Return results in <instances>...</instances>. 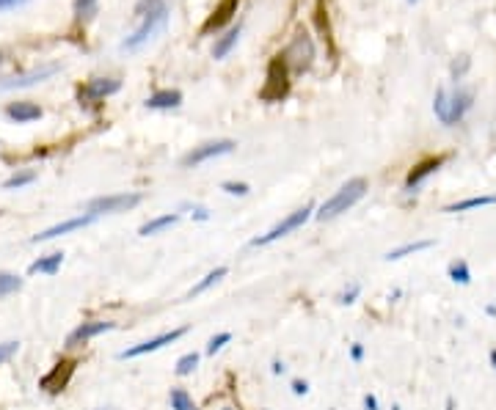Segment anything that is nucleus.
Returning a JSON list of instances; mask_svg holds the SVG:
<instances>
[{
	"instance_id": "obj_11",
	"label": "nucleus",
	"mask_w": 496,
	"mask_h": 410,
	"mask_svg": "<svg viewBox=\"0 0 496 410\" xmlns=\"http://www.w3.org/2000/svg\"><path fill=\"white\" fill-rule=\"evenodd\" d=\"M119 80H113V77H94L83 91H80V102L86 99V102H102L105 97H111V94H116L119 91Z\"/></svg>"
},
{
	"instance_id": "obj_23",
	"label": "nucleus",
	"mask_w": 496,
	"mask_h": 410,
	"mask_svg": "<svg viewBox=\"0 0 496 410\" xmlns=\"http://www.w3.org/2000/svg\"><path fill=\"white\" fill-rule=\"evenodd\" d=\"M169 402H171V410H199L196 402H193V397H191L185 389H171Z\"/></svg>"
},
{
	"instance_id": "obj_41",
	"label": "nucleus",
	"mask_w": 496,
	"mask_h": 410,
	"mask_svg": "<svg viewBox=\"0 0 496 410\" xmlns=\"http://www.w3.org/2000/svg\"><path fill=\"white\" fill-rule=\"evenodd\" d=\"M447 410H455V402H452V400H447Z\"/></svg>"
},
{
	"instance_id": "obj_2",
	"label": "nucleus",
	"mask_w": 496,
	"mask_h": 410,
	"mask_svg": "<svg viewBox=\"0 0 496 410\" xmlns=\"http://www.w3.org/2000/svg\"><path fill=\"white\" fill-rule=\"evenodd\" d=\"M364 193H367V179H361V177H356V179H347L331 199H325L320 209L314 212V217L317 220H331V217H336V215H342V212H347L350 206H356L361 199H364Z\"/></svg>"
},
{
	"instance_id": "obj_20",
	"label": "nucleus",
	"mask_w": 496,
	"mask_h": 410,
	"mask_svg": "<svg viewBox=\"0 0 496 410\" xmlns=\"http://www.w3.org/2000/svg\"><path fill=\"white\" fill-rule=\"evenodd\" d=\"M180 220V215L177 212H169V215H160V217H152L149 223H144L141 228H138V234L141 237H152V234H160L163 228H169V226H174Z\"/></svg>"
},
{
	"instance_id": "obj_38",
	"label": "nucleus",
	"mask_w": 496,
	"mask_h": 410,
	"mask_svg": "<svg viewBox=\"0 0 496 410\" xmlns=\"http://www.w3.org/2000/svg\"><path fill=\"white\" fill-rule=\"evenodd\" d=\"M364 408L378 410V400H375V394H367V397H364Z\"/></svg>"
},
{
	"instance_id": "obj_21",
	"label": "nucleus",
	"mask_w": 496,
	"mask_h": 410,
	"mask_svg": "<svg viewBox=\"0 0 496 410\" xmlns=\"http://www.w3.org/2000/svg\"><path fill=\"white\" fill-rule=\"evenodd\" d=\"M227 273H229L227 267H216V270H210V273H207V275H204V278H202V281H199V284H196V286H193V289L188 292V297H196V295H204V292H207L210 286H216V284H218V281H221V278H224Z\"/></svg>"
},
{
	"instance_id": "obj_27",
	"label": "nucleus",
	"mask_w": 496,
	"mask_h": 410,
	"mask_svg": "<svg viewBox=\"0 0 496 410\" xmlns=\"http://www.w3.org/2000/svg\"><path fill=\"white\" fill-rule=\"evenodd\" d=\"M36 179V174L33 171H19V174H14V177H8L6 179V191H19V188H25V185H30Z\"/></svg>"
},
{
	"instance_id": "obj_37",
	"label": "nucleus",
	"mask_w": 496,
	"mask_h": 410,
	"mask_svg": "<svg viewBox=\"0 0 496 410\" xmlns=\"http://www.w3.org/2000/svg\"><path fill=\"white\" fill-rule=\"evenodd\" d=\"M191 215H193V220H210V212H207L204 206H193Z\"/></svg>"
},
{
	"instance_id": "obj_16",
	"label": "nucleus",
	"mask_w": 496,
	"mask_h": 410,
	"mask_svg": "<svg viewBox=\"0 0 496 410\" xmlns=\"http://www.w3.org/2000/svg\"><path fill=\"white\" fill-rule=\"evenodd\" d=\"M180 105H182V94H180V91H171V88L155 91V94L146 99V108H149V110H171V108H180Z\"/></svg>"
},
{
	"instance_id": "obj_28",
	"label": "nucleus",
	"mask_w": 496,
	"mask_h": 410,
	"mask_svg": "<svg viewBox=\"0 0 496 410\" xmlns=\"http://www.w3.org/2000/svg\"><path fill=\"white\" fill-rule=\"evenodd\" d=\"M229 342H232V333H229V331H224V333L213 336V339L207 342V355H216V353H221V350H224Z\"/></svg>"
},
{
	"instance_id": "obj_15",
	"label": "nucleus",
	"mask_w": 496,
	"mask_h": 410,
	"mask_svg": "<svg viewBox=\"0 0 496 410\" xmlns=\"http://www.w3.org/2000/svg\"><path fill=\"white\" fill-rule=\"evenodd\" d=\"M295 52H298L295 66H298V69H306V66L312 64V58H314V47H312V41H309V36H306V33H298V36L292 39L289 50H287L284 55H295Z\"/></svg>"
},
{
	"instance_id": "obj_12",
	"label": "nucleus",
	"mask_w": 496,
	"mask_h": 410,
	"mask_svg": "<svg viewBox=\"0 0 496 410\" xmlns=\"http://www.w3.org/2000/svg\"><path fill=\"white\" fill-rule=\"evenodd\" d=\"M55 72H58V66H41V69H33V72H28V75H19V77H11V80H3V83H0V88H28V86H33V83H41V80L53 77Z\"/></svg>"
},
{
	"instance_id": "obj_43",
	"label": "nucleus",
	"mask_w": 496,
	"mask_h": 410,
	"mask_svg": "<svg viewBox=\"0 0 496 410\" xmlns=\"http://www.w3.org/2000/svg\"><path fill=\"white\" fill-rule=\"evenodd\" d=\"M97 410H116V408H97Z\"/></svg>"
},
{
	"instance_id": "obj_14",
	"label": "nucleus",
	"mask_w": 496,
	"mask_h": 410,
	"mask_svg": "<svg viewBox=\"0 0 496 410\" xmlns=\"http://www.w3.org/2000/svg\"><path fill=\"white\" fill-rule=\"evenodd\" d=\"M444 160H447V155H441V157H430V160H425V163H419L411 174H408V179H406V191H414V188H419L422 185V179L425 177H430V174H436L441 166H444Z\"/></svg>"
},
{
	"instance_id": "obj_9",
	"label": "nucleus",
	"mask_w": 496,
	"mask_h": 410,
	"mask_svg": "<svg viewBox=\"0 0 496 410\" xmlns=\"http://www.w3.org/2000/svg\"><path fill=\"white\" fill-rule=\"evenodd\" d=\"M97 220V215H77V217H69V220H64V223H58V226H50V228H44V231H39L30 242H47V240H55V237H61V234H69V231H75V228H86V226H91Z\"/></svg>"
},
{
	"instance_id": "obj_45",
	"label": "nucleus",
	"mask_w": 496,
	"mask_h": 410,
	"mask_svg": "<svg viewBox=\"0 0 496 410\" xmlns=\"http://www.w3.org/2000/svg\"><path fill=\"white\" fill-rule=\"evenodd\" d=\"M224 410H232V408H224Z\"/></svg>"
},
{
	"instance_id": "obj_36",
	"label": "nucleus",
	"mask_w": 496,
	"mask_h": 410,
	"mask_svg": "<svg viewBox=\"0 0 496 410\" xmlns=\"http://www.w3.org/2000/svg\"><path fill=\"white\" fill-rule=\"evenodd\" d=\"M289 389H292V394H295V397L309 394V383H306V380H292V386H289Z\"/></svg>"
},
{
	"instance_id": "obj_29",
	"label": "nucleus",
	"mask_w": 496,
	"mask_h": 410,
	"mask_svg": "<svg viewBox=\"0 0 496 410\" xmlns=\"http://www.w3.org/2000/svg\"><path fill=\"white\" fill-rule=\"evenodd\" d=\"M235 6H238V0H227V3H224V6L218 8V17H213V19L207 22V28H213V25H221V22H227V19H229V11H232Z\"/></svg>"
},
{
	"instance_id": "obj_25",
	"label": "nucleus",
	"mask_w": 496,
	"mask_h": 410,
	"mask_svg": "<svg viewBox=\"0 0 496 410\" xmlns=\"http://www.w3.org/2000/svg\"><path fill=\"white\" fill-rule=\"evenodd\" d=\"M450 278L455 281V284H469L472 281V270H469V264L464 262V259H455L452 264H450Z\"/></svg>"
},
{
	"instance_id": "obj_1",
	"label": "nucleus",
	"mask_w": 496,
	"mask_h": 410,
	"mask_svg": "<svg viewBox=\"0 0 496 410\" xmlns=\"http://www.w3.org/2000/svg\"><path fill=\"white\" fill-rule=\"evenodd\" d=\"M472 102H475V94L469 88H455V91L439 88L436 97H433V113L439 116V121L444 127H452L466 116Z\"/></svg>"
},
{
	"instance_id": "obj_31",
	"label": "nucleus",
	"mask_w": 496,
	"mask_h": 410,
	"mask_svg": "<svg viewBox=\"0 0 496 410\" xmlns=\"http://www.w3.org/2000/svg\"><path fill=\"white\" fill-rule=\"evenodd\" d=\"M221 191H224V193H229V196H248V191H251V188H248L246 182H224V185H221Z\"/></svg>"
},
{
	"instance_id": "obj_42",
	"label": "nucleus",
	"mask_w": 496,
	"mask_h": 410,
	"mask_svg": "<svg viewBox=\"0 0 496 410\" xmlns=\"http://www.w3.org/2000/svg\"><path fill=\"white\" fill-rule=\"evenodd\" d=\"M491 364H494V369H496V350H491Z\"/></svg>"
},
{
	"instance_id": "obj_4",
	"label": "nucleus",
	"mask_w": 496,
	"mask_h": 410,
	"mask_svg": "<svg viewBox=\"0 0 496 410\" xmlns=\"http://www.w3.org/2000/svg\"><path fill=\"white\" fill-rule=\"evenodd\" d=\"M312 212H314V206L312 204H306V206H301V209H295V212H289L281 223H276L267 234H262V237H254L251 240V245L254 248H262V245H270V242H276V240H281V237H287L289 231H295V228H301L309 217H312Z\"/></svg>"
},
{
	"instance_id": "obj_5",
	"label": "nucleus",
	"mask_w": 496,
	"mask_h": 410,
	"mask_svg": "<svg viewBox=\"0 0 496 410\" xmlns=\"http://www.w3.org/2000/svg\"><path fill=\"white\" fill-rule=\"evenodd\" d=\"M141 204V196L138 193H111V196H99V199H91L88 202V215H116V212H127V209H135Z\"/></svg>"
},
{
	"instance_id": "obj_35",
	"label": "nucleus",
	"mask_w": 496,
	"mask_h": 410,
	"mask_svg": "<svg viewBox=\"0 0 496 410\" xmlns=\"http://www.w3.org/2000/svg\"><path fill=\"white\" fill-rule=\"evenodd\" d=\"M350 358H353L356 364H361V361H364V344H361V342L350 344Z\"/></svg>"
},
{
	"instance_id": "obj_26",
	"label": "nucleus",
	"mask_w": 496,
	"mask_h": 410,
	"mask_svg": "<svg viewBox=\"0 0 496 410\" xmlns=\"http://www.w3.org/2000/svg\"><path fill=\"white\" fill-rule=\"evenodd\" d=\"M196 367H199V355L196 353H185L180 361H177V378H188V375H193L196 372Z\"/></svg>"
},
{
	"instance_id": "obj_34",
	"label": "nucleus",
	"mask_w": 496,
	"mask_h": 410,
	"mask_svg": "<svg viewBox=\"0 0 496 410\" xmlns=\"http://www.w3.org/2000/svg\"><path fill=\"white\" fill-rule=\"evenodd\" d=\"M466 69H469V58H466V55H461V61H452V77H455V80H461Z\"/></svg>"
},
{
	"instance_id": "obj_7",
	"label": "nucleus",
	"mask_w": 496,
	"mask_h": 410,
	"mask_svg": "<svg viewBox=\"0 0 496 410\" xmlns=\"http://www.w3.org/2000/svg\"><path fill=\"white\" fill-rule=\"evenodd\" d=\"M235 146H238V144L229 141V138L202 144V146H196L193 152H188V155L182 157V166H185V168H191V166H202V163H207V160H213V157H221V155L235 152Z\"/></svg>"
},
{
	"instance_id": "obj_30",
	"label": "nucleus",
	"mask_w": 496,
	"mask_h": 410,
	"mask_svg": "<svg viewBox=\"0 0 496 410\" xmlns=\"http://www.w3.org/2000/svg\"><path fill=\"white\" fill-rule=\"evenodd\" d=\"M359 295H361V284H350V286L339 295V303H342V306H350V303H356Z\"/></svg>"
},
{
	"instance_id": "obj_17",
	"label": "nucleus",
	"mask_w": 496,
	"mask_h": 410,
	"mask_svg": "<svg viewBox=\"0 0 496 410\" xmlns=\"http://www.w3.org/2000/svg\"><path fill=\"white\" fill-rule=\"evenodd\" d=\"M61 264H64V253L61 251H53V253H47V256H41V259H36L30 267H28V273L30 275H55L58 270H61Z\"/></svg>"
},
{
	"instance_id": "obj_44",
	"label": "nucleus",
	"mask_w": 496,
	"mask_h": 410,
	"mask_svg": "<svg viewBox=\"0 0 496 410\" xmlns=\"http://www.w3.org/2000/svg\"><path fill=\"white\" fill-rule=\"evenodd\" d=\"M408 3H417V0H408Z\"/></svg>"
},
{
	"instance_id": "obj_19",
	"label": "nucleus",
	"mask_w": 496,
	"mask_h": 410,
	"mask_svg": "<svg viewBox=\"0 0 496 410\" xmlns=\"http://www.w3.org/2000/svg\"><path fill=\"white\" fill-rule=\"evenodd\" d=\"M433 245H436L433 240H417V242H406V245H400V248H392V251L386 253V262L406 259V256H411V253H419V251H428V248H433Z\"/></svg>"
},
{
	"instance_id": "obj_18",
	"label": "nucleus",
	"mask_w": 496,
	"mask_h": 410,
	"mask_svg": "<svg viewBox=\"0 0 496 410\" xmlns=\"http://www.w3.org/2000/svg\"><path fill=\"white\" fill-rule=\"evenodd\" d=\"M240 41V25H235V28H229L218 41H216V47H213V58L216 61H221V58H227L232 50H235V44Z\"/></svg>"
},
{
	"instance_id": "obj_3",
	"label": "nucleus",
	"mask_w": 496,
	"mask_h": 410,
	"mask_svg": "<svg viewBox=\"0 0 496 410\" xmlns=\"http://www.w3.org/2000/svg\"><path fill=\"white\" fill-rule=\"evenodd\" d=\"M166 17H169V8H166V3H163V6H158L155 11H149L146 17H141V25L133 30V36H127V39L122 41V47H124V50H138L141 44H146V41L166 25Z\"/></svg>"
},
{
	"instance_id": "obj_8",
	"label": "nucleus",
	"mask_w": 496,
	"mask_h": 410,
	"mask_svg": "<svg viewBox=\"0 0 496 410\" xmlns=\"http://www.w3.org/2000/svg\"><path fill=\"white\" fill-rule=\"evenodd\" d=\"M75 361H58L41 380H39V389L41 391H47V394H58V391H64L66 386H69V380H72V375H75Z\"/></svg>"
},
{
	"instance_id": "obj_13",
	"label": "nucleus",
	"mask_w": 496,
	"mask_h": 410,
	"mask_svg": "<svg viewBox=\"0 0 496 410\" xmlns=\"http://www.w3.org/2000/svg\"><path fill=\"white\" fill-rule=\"evenodd\" d=\"M6 116L11 121H17V124H30V121L41 119V108L36 102H11L6 108Z\"/></svg>"
},
{
	"instance_id": "obj_24",
	"label": "nucleus",
	"mask_w": 496,
	"mask_h": 410,
	"mask_svg": "<svg viewBox=\"0 0 496 410\" xmlns=\"http://www.w3.org/2000/svg\"><path fill=\"white\" fill-rule=\"evenodd\" d=\"M19 289H22V278H19V275H14V273H0V300L8 297V295H14V292H19Z\"/></svg>"
},
{
	"instance_id": "obj_40",
	"label": "nucleus",
	"mask_w": 496,
	"mask_h": 410,
	"mask_svg": "<svg viewBox=\"0 0 496 410\" xmlns=\"http://www.w3.org/2000/svg\"><path fill=\"white\" fill-rule=\"evenodd\" d=\"M14 3H19V0H0V8H6V6H14Z\"/></svg>"
},
{
	"instance_id": "obj_39",
	"label": "nucleus",
	"mask_w": 496,
	"mask_h": 410,
	"mask_svg": "<svg viewBox=\"0 0 496 410\" xmlns=\"http://www.w3.org/2000/svg\"><path fill=\"white\" fill-rule=\"evenodd\" d=\"M284 372H287L284 361H273V375H284Z\"/></svg>"
},
{
	"instance_id": "obj_6",
	"label": "nucleus",
	"mask_w": 496,
	"mask_h": 410,
	"mask_svg": "<svg viewBox=\"0 0 496 410\" xmlns=\"http://www.w3.org/2000/svg\"><path fill=\"white\" fill-rule=\"evenodd\" d=\"M185 333H188V328H174V331H169V333L152 336V339H146V342H141V344H135V347H130V350L119 353V358H122V361H127V358H141V355L158 353V350H163L166 344H174L177 339H182Z\"/></svg>"
},
{
	"instance_id": "obj_10",
	"label": "nucleus",
	"mask_w": 496,
	"mask_h": 410,
	"mask_svg": "<svg viewBox=\"0 0 496 410\" xmlns=\"http://www.w3.org/2000/svg\"><path fill=\"white\" fill-rule=\"evenodd\" d=\"M116 328V322H111V320H88V322H80L72 333H69V339H66V344L69 347H75V344H86L88 339H94V336H99V333H108V331H113Z\"/></svg>"
},
{
	"instance_id": "obj_22",
	"label": "nucleus",
	"mask_w": 496,
	"mask_h": 410,
	"mask_svg": "<svg viewBox=\"0 0 496 410\" xmlns=\"http://www.w3.org/2000/svg\"><path fill=\"white\" fill-rule=\"evenodd\" d=\"M496 196H475V199H466V202H455L450 204L444 212H466V209H477V206H494Z\"/></svg>"
},
{
	"instance_id": "obj_32",
	"label": "nucleus",
	"mask_w": 496,
	"mask_h": 410,
	"mask_svg": "<svg viewBox=\"0 0 496 410\" xmlns=\"http://www.w3.org/2000/svg\"><path fill=\"white\" fill-rule=\"evenodd\" d=\"M97 11V0H75V14L77 17H88Z\"/></svg>"
},
{
	"instance_id": "obj_33",
	"label": "nucleus",
	"mask_w": 496,
	"mask_h": 410,
	"mask_svg": "<svg viewBox=\"0 0 496 410\" xmlns=\"http://www.w3.org/2000/svg\"><path fill=\"white\" fill-rule=\"evenodd\" d=\"M17 350H19V342H3L0 344V364H6Z\"/></svg>"
}]
</instances>
